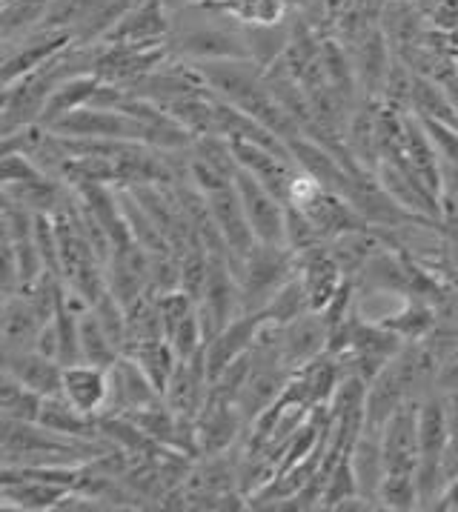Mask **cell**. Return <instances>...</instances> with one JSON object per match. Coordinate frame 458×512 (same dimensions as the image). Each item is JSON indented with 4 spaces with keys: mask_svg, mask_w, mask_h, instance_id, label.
<instances>
[{
    "mask_svg": "<svg viewBox=\"0 0 458 512\" xmlns=\"http://www.w3.org/2000/svg\"><path fill=\"white\" fill-rule=\"evenodd\" d=\"M3 467H84L115 450L106 438H75L43 424L3 418Z\"/></svg>",
    "mask_w": 458,
    "mask_h": 512,
    "instance_id": "1",
    "label": "cell"
},
{
    "mask_svg": "<svg viewBox=\"0 0 458 512\" xmlns=\"http://www.w3.org/2000/svg\"><path fill=\"white\" fill-rule=\"evenodd\" d=\"M235 272L241 281L244 312H264L275 292L295 278V252L290 246L255 244Z\"/></svg>",
    "mask_w": 458,
    "mask_h": 512,
    "instance_id": "2",
    "label": "cell"
},
{
    "mask_svg": "<svg viewBox=\"0 0 458 512\" xmlns=\"http://www.w3.org/2000/svg\"><path fill=\"white\" fill-rule=\"evenodd\" d=\"M235 186H238L241 204L247 209L255 241L287 246V204L241 166L235 169Z\"/></svg>",
    "mask_w": 458,
    "mask_h": 512,
    "instance_id": "3",
    "label": "cell"
},
{
    "mask_svg": "<svg viewBox=\"0 0 458 512\" xmlns=\"http://www.w3.org/2000/svg\"><path fill=\"white\" fill-rule=\"evenodd\" d=\"M244 430H250V424L244 421V415L238 412V407L232 401H227V398L209 392L204 410L198 412V418H195L198 458L232 450L238 444V438L244 435Z\"/></svg>",
    "mask_w": 458,
    "mask_h": 512,
    "instance_id": "4",
    "label": "cell"
},
{
    "mask_svg": "<svg viewBox=\"0 0 458 512\" xmlns=\"http://www.w3.org/2000/svg\"><path fill=\"white\" fill-rule=\"evenodd\" d=\"M161 401L164 392L152 384V378L129 355L121 352V358L109 367V401L104 415H126Z\"/></svg>",
    "mask_w": 458,
    "mask_h": 512,
    "instance_id": "5",
    "label": "cell"
},
{
    "mask_svg": "<svg viewBox=\"0 0 458 512\" xmlns=\"http://www.w3.org/2000/svg\"><path fill=\"white\" fill-rule=\"evenodd\" d=\"M69 492H72L69 487L55 484V481H43V478L21 470V467H3V478H0L3 510H61Z\"/></svg>",
    "mask_w": 458,
    "mask_h": 512,
    "instance_id": "6",
    "label": "cell"
},
{
    "mask_svg": "<svg viewBox=\"0 0 458 512\" xmlns=\"http://www.w3.org/2000/svg\"><path fill=\"white\" fill-rule=\"evenodd\" d=\"M295 275L301 278V284L307 289L315 312L327 307L338 295V289L347 284V275H344L341 264L335 261L330 244H318L304 249V252H295Z\"/></svg>",
    "mask_w": 458,
    "mask_h": 512,
    "instance_id": "7",
    "label": "cell"
},
{
    "mask_svg": "<svg viewBox=\"0 0 458 512\" xmlns=\"http://www.w3.org/2000/svg\"><path fill=\"white\" fill-rule=\"evenodd\" d=\"M209 392H212V378H209L207 355H204V349H198L195 355L178 361L167 390H164V401H167L169 410L195 421L198 412L207 404Z\"/></svg>",
    "mask_w": 458,
    "mask_h": 512,
    "instance_id": "8",
    "label": "cell"
},
{
    "mask_svg": "<svg viewBox=\"0 0 458 512\" xmlns=\"http://www.w3.org/2000/svg\"><path fill=\"white\" fill-rule=\"evenodd\" d=\"M418 404L421 398H410L401 404L387 427L381 432V450H384V467L387 472H418Z\"/></svg>",
    "mask_w": 458,
    "mask_h": 512,
    "instance_id": "9",
    "label": "cell"
},
{
    "mask_svg": "<svg viewBox=\"0 0 458 512\" xmlns=\"http://www.w3.org/2000/svg\"><path fill=\"white\" fill-rule=\"evenodd\" d=\"M267 312H241L238 318H232L227 327L221 329L212 341L204 344V355H207L209 378L215 381L229 364H235L238 358H244L255 344L261 327L267 324Z\"/></svg>",
    "mask_w": 458,
    "mask_h": 512,
    "instance_id": "10",
    "label": "cell"
},
{
    "mask_svg": "<svg viewBox=\"0 0 458 512\" xmlns=\"http://www.w3.org/2000/svg\"><path fill=\"white\" fill-rule=\"evenodd\" d=\"M172 35V9L167 0H141L126 12L104 43H167Z\"/></svg>",
    "mask_w": 458,
    "mask_h": 512,
    "instance_id": "11",
    "label": "cell"
},
{
    "mask_svg": "<svg viewBox=\"0 0 458 512\" xmlns=\"http://www.w3.org/2000/svg\"><path fill=\"white\" fill-rule=\"evenodd\" d=\"M278 335H281V358L292 372L324 355L330 344V329L321 312H307L290 324H278Z\"/></svg>",
    "mask_w": 458,
    "mask_h": 512,
    "instance_id": "12",
    "label": "cell"
},
{
    "mask_svg": "<svg viewBox=\"0 0 458 512\" xmlns=\"http://www.w3.org/2000/svg\"><path fill=\"white\" fill-rule=\"evenodd\" d=\"M72 43H75L72 35H63V32H32L26 38L3 43V86L35 72L41 63L55 58L58 52H63Z\"/></svg>",
    "mask_w": 458,
    "mask_h": 512,
    "instance_id": "13",
    "label": "cell"
},
{
    "mask_svg": "<svg viewBox=\"0 0 458 512\" xmlns=\"http://www.w3.org/2000/svg\"><path fill=\"white\" fill-rule=\"evenodd\" d=\"M149 264H152V255L141 244H135V241L126 246H118L112 252V258L106 261V284H109V292L124 307L132 304V301H138L146 292H152L149 289Z\"/></svg>",
    "mask_w": 458,
    "mask_h": 512,
    "instance_id": "14",
    "label": "cell"
},
{
    "mask_svg": "<svg viewBox=\"0 0 458 512\" xmlns=\"http://www.w3.org/2000/svg\"><path fill=\"white\" fill-rule=\"evenodd\" d=\"M61 395L86 415H104L109 401V369L86 361L63 367Z\"/></svg>",
    "mask_w": 458,
    "mask_h": 512,
    "instance_id": "15",
    "label": "cell"
},
{
    "mask_svg": "<svg viewBox=\"0 0 458 512\" xmlns=\"http://www.w3.org/2000/svg\"><path fill=\"white\" fill-rule=\"evenodd\" d=\"M41 312L32 307V301L26 295H6L3 298V315H0V344L3 355L9 352H23V349H35V341L43 329Z\"/></svg>",
    "mask_w": 458,
    "mask_h": 512,
    "instance_id": "16",
    "label": "cell"
},
{
    "mask_svg": "<svg viewBox=\"0 0 458 512\" xmlns=\"http://www.w3.org/2000/svg\"><path fill=\"white\" fill-rule=\"evenodd\" d=\"M3 372L15 375L23 387L35 390L43 398L61 395L63 390V364L43 355L38 349H23L3 355Z\"/></svg>",
    "mask_w": 458,
    "mask_h": 512,
    "instance_id": "17",
    "label": "cell"
},
{
    "mask_svg": "<svg viewBox=\"0 0 458 512\" xmlns=\"http://www.w3.org/2000/svg\"><path fill=\"white\" fill-rule=\"evenodd\" d=\"M38 424L55 432H63V435H75V438H104L101 418L98 415H86L78 407H72L63 395L43 398Z\"/></svg>",
    "mask_w": 458,
    "mask_h": 512,
    "instance_id": "18",
    "label": "cell"
},
{
    "mask_svg": "<svg viewBox=\"0 0 458 512\" xmlns=\"http://www.w3.org/2000/svg\"><path fill=\"white\" fill-rule=\"evenodd\" d=\"M98 86H101V78L98 75H92V72H86V75H75V78H69V81H63L55 92H52V98L46 101L43 106V115L41 121L43 126H52L55 121H61L63 115H69V112H75V109H84L92 103L95 98V92H98Z\"/></svg>",
    "mask_w": 458,
    "mask_h": 512,
    "instance_id": "19",
    "label": "cell"
},
{
    "mask_svg": "<svg viewBox=\"0 0 458 512\" xmlns=\"http://www.w3.org/2000/svg\"><path fill=\"white\" fill-rule=\"evenodd\" d=\"M124 355H129L138 367L144 369L146 375L152 378V384L158 390H167L169 378L178 367V352L172 349L167 338H155V341H138V344H126Z\"/></svg>",
    "mask_w": 458,
    "mask_h": 512,
    "instance_id": "20",
    "label": "cell"
},
{
    "mask_svg": "<svg viewBox=\"0 0 458 512\" xmlns=\"http://www.w3.org/2000/svg\"><path fill=\"white\" fill-rule=\"evenodd\" d=\"M241 26H272L287 21V0H201Z\"/></svg>",
    "mask_w": 458,
    "mask_h": 512,
    "instance_id": "21",
    "label": "cell"
},
{
    "mask_svg": "<svg viewBox=\"0 0 458 512\" xmlns=\"http://www.w3.org/2000/svg\"><path fill=\"white\" fill-rule=\"evenodd\" d=\"M78 341H81V361H86V364L109 369L121 358V349L115 347V341L109 338V332L98 321L92 307L84 309L78 318Z\"/></svg>",
    "mask_w": 458,
    "mask_h": 512,
    "instance_id": "22",
    "label": "cell"
},
{
    "mask_svg": "<svg viewBox=\"0 0 458 512\" xmlns=\"http://www.w3.org/2000/svg\"><path fill=\"white\" fill-rule=\"evenodd\" d=\"M49 3L52 0H9V3H3V12H0L3 43H12L38 32L46 12H49Z\"/></svg>",
    "mask_w": 458,
    "mask_h": 512,
    "instance_id": "23",
    "label": "cell"
},
{
    "mask_svg": "<svg viewBox=\"0 0 458 512\" xmlns=\"http://www.w3.org/2000/svg\"><path fill=\"white\" fill-rule=\"evenodd\" d=\"M124 309H126V344L167 338V335H164V321H161V307H158V295H155V292H146V295H141L138 301L126 304Z\"/></svg>",
    "mask_w": 458,
    "mask_h": 512,
    "instance_id": "24",
    "label": "cell"
},
{
    "mask_svg": "<svg viewBox=\"0 0 458 512\" xmlns=\"http://www.w3.org/2000/svg\"><path fill=\"white\" fill-rule=\"evenodd\" d=\"M43 407V395L35 390L23 387L21 381L9 372H3L0 378V412L9 421H26V424H38Z\"/></svg>",
    "mask_w": 458,
    "mask_h": 512,
    "instance_id": "25",
    "label": "cell"
},
{
    "mask_svg": "<svg viewBox=\"0 0 458 512\" xmlns=\"http://www.w3.org/2000/svg\"><path fill=\"white\" fill-rule=\"evenodd\" d=\"M244 38L250 46V58L261 69H267L278 61L292 38V23H272V26H244Z\"/></svg>",
    "mask_w": 458,
    "mask_h": 512,
    "instance_id": "26",
    "label": "cell"
},
{
    "mask_svg": "<svg viewBox=\"0 0 458 512\" xmlns=\"http://www.w3.org/2000/svg\"><path fill=\"white\" fill-rule=\"evenodd\" d=\"M378 504L381 510H421V492H418V478L413 472H387L378 490Z\"/></svg>",
    "mask_w": 458,
    "mask_h": 512,
    "instance_id": "27",
    "label": "cell"
},
{
    "mask_svg": "<svg viewBox=\"0 0 458 512\" xmlns=\"http://www.w3.org/2000/svg\"><path fill=\"white\" fill-rule=\"evenodd\" d=\"M264 312H267V318H270L272 324H290V321L307 315V312H315V309L310 304V295H307V289L301 284V278L295 275V278H290L284 287L275 292V298L264 307Z\"/></svg>",
    "mask_w": 458,
    "mask_h": 512,
    "instance_id": "28",
    "label": "cell"
},
{
    "mask_svg": "<svg viewBox=\"0 0 458 512\" xmlns=\"http://www.w3.org/2000/svg\"><path fill=\"white\" fill-rule=\"evenodd\" d=\"M456 75H458V49H456Z\"/></svg>",
    "mask_w": 458,
    "mask_h": 512,
    "instance_id": "29",
    "label": "cell"
}]
</instances>
